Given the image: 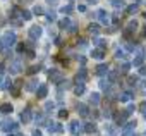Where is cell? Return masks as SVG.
I'll return each mask as SVG.
<instances>
[{"instance_id":"1","label":"cell","mask_w":146,"mask_h":136,"mask_svg":"<svg viewBox=\"0 0 146 136\" xmlns=\"http://www.w3.org/2000/svg\"><path fill=\"white\" fill-rule=\"evenodd\" d=\"M0 41L4 43V47H5V48H11L12 45H16V41H17V36H16V33H14V31H5Z\"/></svg>"},{"instance_id":"2","label":"cell","mask_w":146,"mask_h":136,"mask_svg":"<svg viewBox=\"0 0 146 136\" xmlns=\"http://www.w3.org/2000/svg\"><path fill=\"white\" fill-rule=\"evenodd\" d=\"M48 78L52 79V83H62L64 74H62L60 71H57V69H50V71H48Z\"/></svg>"},{"instance_id":"3","label":"cell","mask_w":146,"mask_h":136,"mask_svg":"<svg viewBox=\"0 0 146 136\" xmlns=\"http://www.w3.org/2000/svg\"><path fill=\"white\" fill-rule=\"evenodd\" d=\"M0 127H2L5 133H12V131H16L19 126H17V122H14V121H5V122L0 124Z\"/></svg>"},{"instance_id":"4","label":"cell","mask_w":146,"mask_h":136,"mask_svg":"<svg viewBox=\"0 0 146 136\" xmlns=\"http://www.w3.org/2000/svg\"><path fill=\"white\" fill-rule=\"evenodd\" d=\"M28 35H29L31 40H38L41 36V26H31L28 29Z\"/></svg>"},{"instance_id":"5","label":"cell","mask_w":146,"mask_h":136,"mask_svg":"<svg viewBox=\"0 0 146 136\" xmlns=\"http://www.w3.org/2000/svg\"><path fill=\"white\" fill-rule=\"evenodd\" d=\"M21 69H23V64H21L19 59H16V60L11 64V67H9V73H11V74H19Z\"/></svg>"},{"instance_id":"6","label":"cell","mask_w":146,"mask_h":136,"mask_svg":"<svg viewBox=\"0 0 146 136\" xmlns=\"http://www.w3.org/2000/svg\"><path fill=\"white\" fill-rule=\"evenodd\" d=\"M96 17H98V21H100L103 26H107V24L110 23V17H108V14H107L103 9H100V11L96 12Z\"/></svg>"},{"instance_id":"7","label":"cell","mask_w":146,"mask_h":136,"mask_svg":"<svg viewBox=\"0 0 146 136\" xmlns=\"http://www.w3.org/2000/svg\"><path fill=\"white\" fill-rule=\"evenodd\" d=\"M81 131H84V124H81L79 121H72V122H70V133L78 134V133H81Z\"/></svg>"},{"instance_id":"8","label":"cell","mask_w":146,"mask_h":136,"mask_svg":"<svg viewBox=\"0 0 146 136\" xmlns=\"http://www.w3.org/2000/svg\"><path fill=\"white\" fill-rule=\"evenodd\" d=\"M46 129L50 131V133H64V127L60 126V124H57V122H46Z\"/></svg>"},{"instance_id":"9","label":"cell","mask_w":146,"mask_h":136,"mask_svg":"<svg viewBox=\"0 0 146 136\" xmlns=\"http://www.w3.org/2000/svg\"><path fill=\"white\" fill-rule=\"evenodd\" d=\"M86 79H88V73H86V69H79L78 74H76V83L79 85V83H84Z\"/></svg>"},{"instance_id":"10","label":"cell","mask_w":146,"mask_h":136,"mask_svg":"<svg viewBox=\"0 0 146 136\" xmlns=\"http://www.w3.org/2000/svg\"><path fill=\"white\" fill-rule=\"evenodd\" d=\"M78 114H79L81 117H88V115H90V109H88V105H84V103H78Z\"/></svg>"},{"instance_id":"11","label":"cell","mask_w":146,"mask_h":136,"mask_svg":"<svg viewBox=\"0 0 146 136\" xmlns=\"http://www.w3.org/2000/svg\"><path fill=\"white\" fill-rule=\"evenodd\" d=\"M136 124H137L136 121H131V122H127V124H125V127L122 129V136H124V134H129V133H132V131L136 129Z\"/></svg>"},{"instance_id":"12","label":"cell","mask_w":146,"mask_h":136,"mask_svg":"<svg viewBox=\"0 0 146 136\" xmlns=\"http://www.w3.org/2000/svg\"><path fill=\"white\" fill-rule=\"evenodd\" d=\"M29 119H31V109L26 107V109L23 110V114H21V121L26 124V122H29Z\"/></svg>"},{"instance_id":"13","label":"cell","mask_w":146,"mask_h":136,"mask_svg":"<svg viewBox=\"0 0 146 136\" xmlns=\"http://www.w3.org/2000/svg\"><path fill=\"white\" fill-rule=\"evenodd\" d=\"M96 74H98V76L108 74V65H107V64H100V65L96 67Z\"/></svg>"},{"instance_id":"14","label":"cell","mask_w":146,"mask_h":136,"mask_svg":"<svg viewBox=\"0 0 146 136\" xmlns=\"http://www.w3.org/2000/svg\"><path fill=\"white\" fill-rule=\"evenodd\" d=\"M91 55H93V59L102 60V59L105 57V50H103V48H96V50H93V52H91Z\"/></svg>"},{"instance_id":"15","label":"cell","mask_w":146,"mask_h":136,"mask_svg":"<svg viewBox=\"0 0 146 136\" xmlns=\"http://www.w3.org/2000/svg\"><path fill=\"white\" fill-rule=\"evenodd\" d=\"M46 93H48V88H46V85H40V88L36 90V95H38V98H45V97H46Z\"/></svg>"},{"instance_id":"16","label":"cell","mask_w":146,"mask_h":136,"mask_svg":"<svg viewBox=\"0 0 146 136\" xmlns=\"http://www.w3.org/2000/svg\"><path fill=\"white\" fill-rule=\"evenodd\" d=\"M40 88V83H38V79H33V81H29L28 83V86H26V90L28 91H36Z\"/></svg>"},{"instance_id":"17","label":"cell","mask_w":146,"mask_h":136,"mask_svg":"<svg viewBox=\"0 0 146 136\" xmlns=\"http://www.w3.org/2000/svg\"><path fill=\"white\" fill-rule=\"evenodd\" d=\"M131 98H132L131 91H122V93H119V97H117V100H120V102H129Z\"/></svg>"},{"instance_id":"18","label":"cell","mask_w":146,"mask_h":136,"mask_svg":"<svg viewBox=\"0 0 146 136\" xmlns=\"http://www.w3.org/2000/svg\"><path fill=\"white\" fill-rule=\"evenodd\" d=\"M12 110H14V107L11 103H2V105H0V112H2V114H11Z\"/></svg>"},{"instance_id":"19","label":"cell","mask_w":146,"mask_h":136,"mask_svg":"<svg viewBox=\"0 0 146 136\" xmlns=\"http://www.w3.org/2000/svg\"><path fill=\"white\" fill-rule=\"evenodd\" d=\"M88 31H90V35L96 36V35L100 33V26H98V24H90V26H88Z\"/></svg>"},{"instance_id":"20","label":"cell","mask_w":146,"mask_h":136,"mask_svg":"<svg viewBox=\"0 0 146 136\" xmlns=\"http://www.w3.org/2000/svg\"><path fill=\"white\" fill-rule=\"evenodd\" d=\"M100 100H102V98H100V93H96V91H95V93H91V95H90V102H91L93 105H98V103H100Z\"/></svg>"},{"instance_id":"21","label":"cell","mask_w":146,"mask_h":136,"mask_svg":"<svg viewBox=\"0 0 146 136\" xmlns=\"http://www.w3.org/2000/svg\"><path fill=\"white\" fill-rule=\"evenodd\" d=\"M127 115H129V112H127V110H124L122 114H119V115H117V124H119V126H120V124H124V122H125V119H127Z\"/></svg>"},{"instance_id":"22","label":"cell","mask_w":146,"mask_h":136,"mask_svg":"<svg viewBox=\"0 0 146 136\" xmlns=\"http://www.w3.org/2000/svg\"><path fill=\"white\" fill-rule=\"evenodd\" d=\"M100 88L105 91H110V79H102L100 81Z\"/></svg>"},{"instance_id":"23","label":"cell","mask_w":146,"mask_h":136,"mask_svg":"<svg viewBox=\"0 0 146 136\" xmlns=\"http://www.w3.org/2000/svg\"><path fill=\"white\" fill-rule=\"evenodd\" d=\"M112 5L115 9H124L125 7V2H124V0H112Z\"/></svg>"},{"instance_id":"24","label":"cell","mask_w":146,"mask_h":136,"mask_svg":"<svg viewBox=\"0 0 146 136\" xmlns=\"http://www.w3.org/2000/svg\"><path fill=\"white\" fill-rule=\"evenodd\" d=\"M74 93H76L78 97H79V95H83V93H84V83H79V85L74 88Z\"/></svg>"},{"instance_id":"25","label":"cell","mask_w":146,"mask_h":136,"mask_svg":"<svg viewBox=\"0 0 146 136\" xmlns=\"http://www.w3.org/2000/svg\"><path fill=\"white\" fill-rule=\"evenodd\" d=\"M95 129H96V127H95V124H93V122H88V124H84V131H86L88 134L95 133Z\"/></svg>"},{"instance_id":"26","label":"cell","mask_w":146,"mask_h":136,"mask_svg":"<svg viewBox=\"0 0 146 136\" xmlns=\"http://www.w3.org/2000/svg\"><path fill=\"white\" fill-rule=\"evenodd\" d=\"M137 11H139V5L137 4H132V5L127 7V14H136Z\"/></svg>"},{"instance_id":"27","label":"cell","mask_w":146,"mask_h":136,"mask_svg":"<svg viewBox=\"0 0 146 136\" xmlns=\"http://www.w3.org/2000/svg\"><path fill=\"white\" fill-rule=\"evenodd\" d=\"M72 11H74V7H72V5H64V7L60 9L62 14H72Z\"/></svg>"},{"instance_id":"28","label":"cell","mask_w":146,"mask_h":136,"mask_svg":"<svg viewBox=\"0 0 146 136\" xmlns=\"http://www.w3.org/2000/svg\"><path fill=\"white\" fill-rule=\"evenodd\" d=\"M132 65H136V67H141V65H143V55H137V57L132 60Z\"/></svg>"},{"instance_id":"29","label":"cell","mask_w":146,"mask_h":136,"mask_svg":"<svg viewBox=\"0 0 146 136\" xmlns=\"http://www.w3.org/2000/svg\"><path fill=\"white\" fill-rule=\"evenodd\" d=\"M76 29H78V23H70V24L67 26V31H69V33H76Z\"/></svg>"},{"instance_id":"30","label":"cell","mask_w":146,"mask_h":136,"mask_svg":"<svg viewBox=\"0 0 146 136\" xmlns=\"http://www.w3.org/2000/svg\"><path fill=\"white\" fill-rule=\"evenodd\" d=\"M69 24H70V21H69L67 17H65V19H62V21L58 23V26H60V29H64V28L67 29V26H69Z\"/></svg>"},{"instance_id":"31","label":"cell","mask_w":146,"mask_h":136,"mask_svg":"<svg viewBox=\"0 0 146 136\" xmlns=\"http://www.w3.org/2000/svg\"><path fill=\"white\" fill-rule=\"evenodd\" d=\"M136 28H137V21H131V23L127 24V29H129V31H132V33L136 31Z\"/></svg>"},{"instance_id":"32","label":"cell","mask_w":146,"mask_h":136,"mask_svg":"<svg viewBox=\"0 0 146 136\" xmlns=\"http://www.w3.org/2000/svg\"><path fill=\"white\" fill-rule=\"evenodd\" d=\"M95 43L98 45V48H103V50L107 48V41H105V40H100V38H98V40H96Z\"/></svg>"},{"instance_id":"33","label":"cell","mask_w":146,"mask_h":136,"mask_svg":"<svg viewBox=\"0 0 146 136\" xmlns=\"http://www.w3.org/2000/svg\"><path fill=\"white\" fill-rule=\"evenodd\" d=\"M115 59H119V60L122 59V60H124V59H125V52H124V50H117V52H115Z\"/></svg>"},{"instance_id":"34","label":"cell","mask_w":146,"mask_h":136,"mask_svg":"<svg viewBox=\"0 0 146 136\" xmlns=\"http://www.w3.org/2000/svg\"><path fill=\"white\" fill-rule=\"evenodd\" d=\"M31 17H33V14H31L29 11H23V19H24V21H29Z\"/></svg>"},{"instance_id":"35","label":"cell","mask_w":146,"mask_h":136,"mask_svg":"<svg viewBox=\"0 0 146 136\" xmlns=\"http://www.w3.org/2000/svg\"><path fill=\"white\" fill-rule=\"evenodd\" d=\"M108 79L110 81H117V71H108Z\"/></svg>"},{"instance_id":"36","label":"cell","mask_w":146,"mask_h":136,"mask_svg":"<svg viewBox=\"0 0 146 136\" xmlns=\"http://www.w3.org/2000/svg\"><path fill=\"white\" fill-rule=\"evenodd\" d=\"M129 67H131V64H129V62H124V64H122V67H120V73H124V74H125V73L129 71Z\"/></svg>"},{"instance_id":"37","label":"cell","mask_w":146,"mask_h":136,"mask_svg":"<svg viewBox=\"0 0 146 136\" xmlns=\"http://www.w3.org/2000/svg\"><path fill=\"white\" fill-rule=\"evenodd\" d=\"M38 71H40V65H33V67H29V69H28L29 74H36Z\"/></svg>"},{"instance_id":"38","label":"cell","mask_w":146,"mask_h":136,"mask_svg":"<svg viewBox=\"0 0 146 136\" xmlns=\"http://www.w3.org/2000/svg\"><path fill=\"white\" fill-rule=\"evenodd\" d=\"M86 45H88V41H86L84 38H79V40H78V47H81V48H86Z\"/></svg>"},{"instance_id":"39","label":"cell","mask_w":146,"mask_h":136,"mask_svg":"<svg viewBox=\"0 0 146 136\" xmlns=\"http://www.w3.org/2000/svg\"><path fill=\"white\" fill-rule=\"evenodd\" d=\"M105 131H108V134H112V136H113V134H117V129H115L113 126H107V127H105Z\"/></svg>"},{"instance_id":"40","label":"cell","mask_w":146,"mask_h":136,"mask_svg":"<svg viewBox=\"0 0 146 136\" xmlns=\"http://www.w3.org/2000/svg\"><path fill=\"white\" fill-rule=\"evenodd\" d=\"M139 110H141V114L146 117V102H141V103H139Z\"/></svg>"},{"instance_id":"41","label":"cell","mask_w":146,"mask_h":136,"mask_svg":"<svg viewBox=\"0 0 146 136\" xmlns=\"http://www.w3.org/2000/svg\"><path fill=\"white\" fill-rule=\"evenodd\" d=\"M46 19H48V21H55V12H53V11H48V12H46Z\"/></svg>"},{"instance_id":"42","label":"cell","mask_w":146,"mask_h":136,"mask_svg":"<svg viewBox=\"0 0 146 136\" xmlns=\"http://www.w3.org/2000/svg\"><path fill=\"white\" fill-rule=\"evenodd\" d=\"M67 115H69V112H67L65 109H62V110L58 112V117H60V119H67Z\"/></svg>"},{"instance_id":"43","label":"cell","mask_w":146,"mask_h":136,"mask_svg":"<svg viewBox=\"0 0 146 136\" xmlns=\"http://www.w3.org/2000/svg\"><path fill=\"white\" fill-rule=\"evenodd\" d=\"M35 119H36V124H43V122H45V117H43L41 114H36Z\"/></svg>"},{"instance_id":"44","label":"cell","mask_w":146,"mask_h":136,"mask_svg":"<svg viewBox=\"0 0 146 136\" xmlns=\"http://www.w3.org/2000/svg\"><path fill=\"white\" fill-rule=\"evenodd\" d=\"M33 12H35V14H43V7H40V5H36V7L33 9Z\"/></svg>"},{"instance_id":"45","label":"cell","mask_w":146,"mask_h":136,"mask_svg":"<svg viewBox=\"0 0 146 136\" xmlns=\"http://www.w3.org/2000/svg\"><path fill=\"white\" fill-rule=\"evenodd\" d=\"M53 107H55V105H53V102H46V103H45V110H52Z\"/></svg>"},{"instance_id":"46","label":"cell","mask_w":146,"mask_h":136,"mask_svg":"<svg viewBox=\"0 0 146 136\" xmlns=\"http://www.w3.org/2000/svg\"><path fill=\"white\" fill-rule=\"evenodd\" d=\"M24 50H26V45L24 43H19L17 45V52H24Z\"/></svg>"},{"instance_id":"47","label":"cell","mask_w":146,"mask_h":136,"mask_svg":"<svg viewBox=\"0 0 146 136\" xmlns=\"http://www.w3.org/2000/svg\"><path fill=\"white\" fill-rule=\"evenodd\" d=\"M127 81H129V85H131V86H134V83L137 81V78H134V76H131V78H129Z\"/></svg>"},{"instance_id":"48","label":"cell","mask_w":146,"mask_h":136,"mask_svg":"<svg viewBox=\"0 0 146 136\" xmlns=\"http://www.w3.org/2000/svg\"><path fill=\"white\" fill-rule=\"evenodd\" d=\"M107 119H110V117H113V114H112V110H105V114H103Z\"/></svg>"},{"instance_id":"49","label":"cell","mask_w":146,"mask_h":136,"mask_svg":"<svg viewBox=\"0 0 146 136\" xmlns=\"http://www.w3.org/2000/svg\"><path fill=\"white\" fill-rule=\"evenodd\" d=\"M134 110H136V107H134V105H132V103H131V105H129V107H127V112H129V114H132V112H134Z\"/></svg>"},{"instance_id":"50","label":"cell","mask_w":146,"mask_h":136,"mask_svg":"<svg viewBox=\"0 0 146 136\" xmlns=\"http://www.w3.org/2000/svg\"><path fill=\"white\" fill-rule=\"evenodd\" d=\"M33 136H41V131H40V129H35V131H33Z\"/></svg>"},{"instance_id":"51","label":"cell","mask_w":146,"mask_h":136,"mask_svg":"<svg viewBox=\"0 0 146 136\" xmlns=\"http://www.w3.org/2000/svg\"><path fill=\"white\" fill-rule=\"evenodd\" d=\"M141 74H146V65H141V69H139Z\"/></svg>"},{"instance_id":"52","label":"cell","mask_w":146,"mask_h":136,"mask_svg":"<svg viewBox=\"0 0 146 136\" xmlns=\"http://www.w3.org/2000/svg\"><path fill=\"white\" fill-rule=\"evenodd\" d=\"M78 11H79V12H84V11H86V5H79Z\"/></svg>"},{"instance_id":"53","label":"cell","mask_w":146,"mask_h":136,"mask_svg":"<svg viewBox=\"0 0 146 136\" xmlns=\"http://www.w3.org/2000/svg\"><path fill=\"white\" fill-rule=\"evenodd\" d=\"M78 60H79V62H81V64H83V65H84V64H86V59H84V57H78Z\"/></svg>"},{"instance_id":"54","label":"cell","mask_w":146,"mask_h":136,"mask_svg":"<svg viewBox=\"0 0 146 136\" xmlns=\"http://www.w3.org/2000/svg\"><path fill=\"white\" fill-rule=\"evenodd\" d=\"M96 2H98V0H88V4H91V5H93V4H96Z\"/></svg>"},{"instance_id":"55","label":"cell","mask_w":146,"mask_h":136,"mask_svg":"<svg viewBox=\"0 0 146 136\" xmlns=\"http://www.w3.org/2000/svg\"><path fill=\"white\" fill-rule=\"evenodd\" d=\"M124 136H137L136 133H129V134H124Z\"/></svg>"},{"instance_id":"56","label":"cell","mask_w":146,"mask_h":136,"mask_svg":"<svg viewBox=\"0 0 146 136\" xmlns=\"http://www.w3.org/2000/svg\"><path fill=\"white\" fill-rule=\"evenodd\" d=\"M2 24H4V21H2V19H0V26H2Z\"/></svg>"},{"instance_id":"57","label":"cell","mask_w":146,"mask_h":136,"mask_svg":"<svg viewBox=\"0 0 146 136\" xmlns=\"http://www.w3.org/2000/svg\"><path fill=\"white\" fill-rule=\"evenodd\" d=\"M144 19H146V12H144Z\"/></svg>"},{"instance_id":"58","label":"cell","mask_w":146,"mask_h":136,"mask_svg":"<svg viewBox=\"0 0 146 136\" xmlns=\"http://www.w3.org/2000/svg\"><path fill=\"white\" fill-rule=\"evenodd\" d=\"M9 136H14V134H11V133H9Z\"/></svg>"},{"instance_id":"59","label":"cell","mask_w":146,"mask_h":136,"mask_svg":"<svg viewBox=\"0 0 146 136\" xmlns=\"http://www.w3.org/2000/svg\"><path fill=\"white\" fill-rule=\"evenodd\" d=\"M17 136H23V134H17Z\"/></svg>"},{"instance_id":"60","label":"cell","mask_w":146,"mask_h":136,"mask_svg":"<svg viewBox=\"0 0 146 136\" xmlns=\"http://www.w3.org/2000/svg\"><path fill=\"white\" fill-rule=\"evenodd\" d=\"M144 136H146V134H144Z\"/></svg>"}]
</instances>
